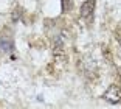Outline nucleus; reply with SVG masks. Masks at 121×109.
Here are the masks:
<instances>
[{
  "label": "nucleus",
  "instance_id": "obj_7",
  "mask_svg": "<svg viewBox=\"0 0 121 109\" xmlns=\"http://www.w3.org/2000/svg\"><path fill=\"white\" fill-rule=\"evenodd\" d=\"M19 13H22V11H20V8H19V6H16V13L13 14V20H17V16H19Z\"/></svg>",
  "mask_w": 121,
  "mask_h": 109
},
{
  "label": "nucleus",
  "instance_id": "obj_5",
  "mask_svg": "<svg viewBox=\"0 0 121 109\" xmlns=\"http://www.w3.org/2000/svg\"><path fill=\"white\" fill-rule=\"evenodd\" d=\"M60 5H62V13H68L73 8V0H60Z\"/></svg>",
  "mask_w": 121,
  "mask_h": 109
},
{
  "label": "nucleus",
  "instance_id": "obj_4",
  "mask_svg": "<svg viewBox=\"0 0 121 109\" xmlns=\"http://www.w3.org/2000/svg\"><path fill=\"white\" fill-rule=\"evenodd\" d=\"M0 50L5 53H9L13 50V38H11V34H6V33L0 34Z\"/></svg>",
  "mask_w": 121,
  "mask_h": 109
},
{
  "label": "nucleus",
  "instance_id": "obj_6",
  "mask_svg": "<svg viewBox=\"0 0 121 109\" xmlns=\"http://www.w3.org/2000/svg\"><path fill=\"white\" fill-rule=\"evenodd\" d=\"M115 34H117V39H118V42H121V27H118L117 31H115Z\"/></svg>",
  "mask_w": 121,
  "mask_h": 109
},
{
  "label": "nucleus",
  "instance_id": "obj_2",
  "mask_svg": "<svg viewBox=\"0 0 121 109\" xmlns=\"http://www.w3.org/2000/svg\"><path fill=\"white\" fill-rule=\"evenodd\" d=\"M103 98L106 100V101H109V103H118V101H121V87H120V86H117V84L109 86V89L103 94Z\"/></svg>",
  "mask_w": 121,
  "mask_h": 109
},
{
  "label": "nucleus",
  "instance_id": "obj_3",
  "mask_svg": "<svg viewBox=\"0 0 121 109\" xmlns=\"http://www.w3.org/2000/svg\"><path fill=\"white\" fill-rule=\"evenodd\" d=\"M95 6H96V0H86L81 5V17L90 20L93 17V13H95Z\"/></svg>",
  "mask_w": 121,
  "mask_h": 109
},
{
  "label": "nucleus",
  "instance_id": "obj_1",
  "mask_svg": "<svg viewBox=\"0 0 121 109\" xmlns=\"http://www.w3.org/2000/svg\"><path fill=\"white\" fill-rule=\"evenodd\" d=\"M53 59L56 62H65L67 61V52L64 47V41L60 38L53 39Z\"/></svg>",
  "mask_w": 121,
  "mask_h": 109
}]
</instances>
